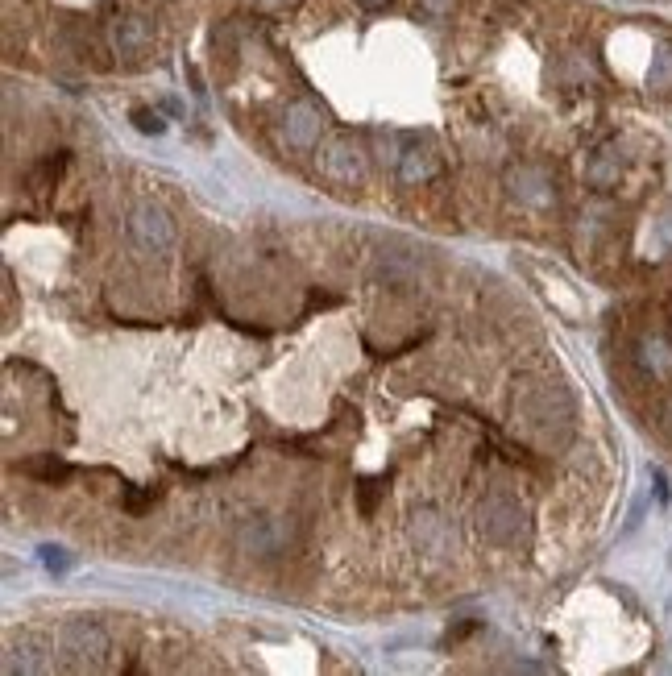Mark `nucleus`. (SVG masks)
<instances>
[{
  "mask_svg": "<svg viewBox=\"0 0 672 676\" xmlns=\"http://www.w3.org/2000/svg\"><path fill=\"white\" fill-rule=\"evenodd\" d=\"M133 125H137V133H146V137H158L166 125H162V117L158 112H150V108H133V117H129Z\"/></svg>",
  "mask_w": 672,
  "mask_h": 676,
  "instance_id": "obj_15",
  "label": "nucleus"
},
{
  "mask_svg": "<svg viewBox=\"0 0 672 676\" xmlns=\"http://www.w3.org/2000/svg\"><path fill=\"white\" fill-rule=\"evenodd\" d=\"M112 46H117L121 59H137V54H146L154 46V30L146 17H121L112 25Z\"/></svg>",
  "mask_w": 672,
  "mask_h": 676,
  "instance_id": "obj_10",
  "label": "nucleus"
},
{
  "mask_svg": "<svg viewBox=\"0 0 672 676\" xmlns=\"http://www.w3.org/2000/svg\"><path fill=\"white\" fill-rule=\"evenodd\" d=\"M652 83H656V88H664V83H672V50H660V54H656Z\"/></svg>",
  "mask_w": 672,
  "mask_h": 676,
  "instance_id": "obj_16",
  "label": "nucleus"
},
{
  "mask_svg": "<svg viewBox=\"0 0 672 676\" xmlns=\"http://www.w3.org/2000/svg\"><path fill=\"white\" fill-rule=\"evenodd\" d=\"M237 544H241L245 556L270 560V556H278V552H287V544H291V519H283V515L245 519L241 531H237Z\"/></svg>",
  "mask_w": 672,
  "mask_h": 676,
  "instance_id": "obj_5",
  "label": "nucleus"
},
{
  "mask_svg": "<svg viewBox=\"0 0 672 676\" xmlns=\"http://www.w3.org/2000/svg\"><path fill=\"white\" fill-rule=\"evenodd\" d=\"M395 166H399V179H403V183H428V179L436 175L440 162H436L428 150H403Z\"/></svg>",
  "mask_w": 672,
  "mask_h": 676,
  "instance_id": "obj_11",
  "label": "nucleus"
},
{
  "mask_svg": "<svg viewBox=\"0 0 672 676\" xmlns=\"http://www.w3.org/2000/svg\"><path fill=\"white\" fill-rule=\"evenodd\" d=\"M515 432L540 448H565L573 440V399L548 378H519L511 399Z\"/></svg>",
  "mask_w": 672,
  "mask_h": 676,
  "instance_id": "obj_1",
  "label": "nucleus"
},
{
  "mask_svg": "<svg viewBox=\"0 0 672 676\" xmlns=\"http://www.w3.org/2000/svg\"><path fill=\"white\" fill-rule=\"evenodd\" d=\"M639 365L648 370L652 378H668L672 374V349L668 341H660V336H648V341L639 345Z\"/></svg>",
  "mask_w": 672,
  "mask_h": 676,
  "instance_id": "obj_12",
  "label": "nucleus"
},
{
  "mask_svg": "<svg viewBox=\"0 0 672 676\" xmlns=\"http://www.w3.org/2000/svg\"><path fill=\"white\" fill-rule=\"evenodd\" d=\"M316 166L336 187H361V179H366V150L349 142V137H328L324 146H316Z\"/></svg>",
  "mask_w": 672,
  "mask_h": 676,
  "instance_id": "obj_3",
  "label": "nucleus"
},
{
  "mask_svg": "<svg viewBox=\"0 0 672 676\" xmlns=\"http://www.w3.org/2000/svg\"><path fill=\"white\" fill-rule=\"evenodd\" d=\"M507 187L519 204H531V208L552 204V179L540 171V166H515V171L507 175Z\"/></svg>",
  "mask_w": 672,
  "mask_h": 676,
  "instance_id": "obj_9",
  "label": "nucleus"
},
{
  "mask_svg": "<svg viewBox=\"0 0 672 676\" xmlns=\"http://www.w3.org/2000/svg\"><path fill=\"white\" fill-rule=\"evenodd\" d=\"M21 473L25 477H38V482H46V486H63L67 477H71V465L59 461V457H34V461L21 465Z\"/></svg>",
  "mask_w": 672,
  "mask_h": 676,
  "instance_id": "obj_13",
  "label": "nucleus"
},
{
  "mask_svg": "<svg viewBox=\"0 0 672 676\" xmlns=\"http://www.w3.org/2000/svg\"><path fill=\"white\" fill-rule=\"evenodd\" d=\"M668 424H672V407H668Z\"/></svg>",
  "mask_w": 672,
  "mask_h": 676,
  "instance_id": "obj_19",
  "label": "nucleus"
},
{
  "mask_svg": "<svg viewBox=\"0 0 672 676\" xmlns=\"http://www.w3.org/2000/svg\"><path fill=\"white\" fill-rule=\"evenodd\" d=\"M254 5H262V9H291V5H299V0H254Z\"/></svg>",
  "mask_w": 672,
  "mask_h": 676,
  "instance_id": "obj_17",
  "label": "nucleus"
},
{
  "mask_svg": "<svg viewBox=\"0 0 672 676\" xmlns=\"http://www.w3.org/2000/svg\"><path fill=\"white\" fill-rule=\"evenodd\" d=\"M473 523H478V531L486 535L490 544L507 548V544H519V535H523V527H527V515H523V506H519L511 494L494 490V494H486V498L478 502Z\"/></svg>",
  "mask_w": 672,
  "mask_h": 676,
  "instance_id": "obj_2",
  "label": "nucleus"
},
{
  "mask_svg": "<svg viewBox=\"0 0 672 676\" xmlns=\"http://www.w3.org/2000/svg\"><path fill=\"white\" fill-rule=\"evenodd\" d=\"M361 5H366V9H378V5H386V0H361Z\"/></svg>",
  "mask_w": 672,
  "mask_h": 676,
  "instance_id": "obj_18",
  "label": "nucleus"
},
{
  "mask_svg": "<svg viewBox=\"0 0 672 676\" xmlns=\"http://www.w3.org/2000/svg\"><path fill=\"white\" fill-rule=\"evenodd\" d=\"M382 494H386V477H366V482H361V515H374Z\"/></svg>",
  "mask_w": 672,
  "mask_h": 676,
  "instance_id": "obj_14",
  "label": "nucleus"
},
{
  "mask_svg": "<svg viewBox=\"0 0 672 676\" xmlns=\"http://www.w3.org/2000/svg\"><path fill=\"white\" fill-rule=\"evenodd\" d=\"M108 647L112 643H108V631L100 623H71L63 631V652L79 664H100L108 656Z\"/></svg>",
  "mask_w": 672,
  "mask_h": 676,
  "instance_id": "obj_8",
  "label": "nucleus"
},
{
  "mask_svg": "<svg viewBox=\"0 0 672 676\" xmlns=\"http://www.w3.org/2000/svg\"><path fill=\"white\" fill-rule=\"evenodd\" d=\"M411 540L428 560H444V556H453V548H457V531L436 511V506H424V511H415V519H411Z\"/></svg>",
  "mask_w": 672,
  "mask_h": 676,
  "instance_id": "obj_6",
  "label": "nucleus"
},
{
  "mask_svg": "<svg viewBox=\"0 0 672 676\" xmlns=\"http://www.w3.org/2000/svg\"><path fill=\"white\" fill-rule=\"evenodd\" d=\"M320 133H324V112L307 100H295L283 117V137L291 150H316L320 146Z\"/></svg>",
  "mask_w": 672,
  "mask_h": 676,
  "instance_id": "obj_7",
  "label": "nucleus"
},
{
  "mask_svg": "<svg viewBox=\"0 0 672 676\" xmlns=\"http://www.w3.org/2000/svg\"><path fill=\"white\" fill-rule=\"evenodd\" d=\"M129 241L142 253H166V249L175 245V220H171V212L150 204V200L137 204L129 212Z\"/></svg>",
  "mask_w": 672,
  "mask_h": 676,
  "instance_id": "obj_4",
  "label": "nucleus"
}]
</instances>
